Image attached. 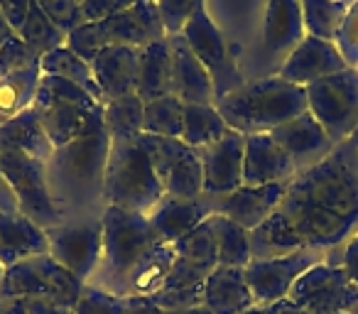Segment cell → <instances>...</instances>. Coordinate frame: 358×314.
I'll list each match as a JSON object with an SVG mask.
<instances>
[{"label":"cell","mask_w":358,"mask_h":314,"mask_svg":"<svg viewBox=\"0 0 358 314\" xmlns=\"http://www.w3.org/2000/svg\"><path fill=\"white\" fill-rule=\"evenodd\" d=\"M304 25L309 35H317L322 40H336V32L343 22L346 6L334 0H302Z\"/></svg>","instance_id":"74e56055"},{"label":"cell","mask_w":358,"mask_h":314,"mask_svg":"<svg viewBox=\"0 0 358 314\" xmlns=\"http://www.w3.org/2000/svg\"><path fill=\"white\" fill-rule=\"evenodd\" d=\"M241 314H265V307L263 304H253V307L245 309V312H241Z\"/></svg>","instance_id":"11a10c76"},{"label":"cell","mask_w":358,"mask_h":314,"mask_svg":"<svg viewBox=\"0 0 358 314\" xmlns=\"http://www.w3.org/2000/svg\"><path fill=\"white\" fill-rule=\"evenodd\" d=\"M299 175L294 160L275 143L270 133L245 135L243 155V185H289Z\"/></svg>","instance_id":"ac0fdd59"},{"label":"cell","mask_w":358,"mask_h":314,"mask_svg":"<svg viewBox=\"0 0 358 314\" xmlns=\"http://www.w3.org/2000/svg\"><path fill=\"white\" fill-rule=\"evenodd\" d=\"M40 79V69H27L17 71V74L0 76V123H6L13 115L22 113V110L35 104Z\"/></svg>","instance_id":"1f68e13d"},{"label":"cell","mask_w":358,"mask_h":314,"mask_svg":"<svg viewBox=\"0 0 358 314\" xmlns=\"http://www.w3.org/2000/svg\"><path fill=\"white\" fill-rule=\"evenodd\" d=\"M40 71L47 76H59V79L71 81V84L89 91L96 101H101V91H99V84H96V76H94L91 64L81 59L79 55H74L66 45L57 47V50H52L50 55L42 57Z\"/></svg>","instance_id":"4dcf8cb0"},{"label":"cell","mask_w":358,"mask_h":314,"mask_svg":"<svg viewBox=\"0 0 358 314\" xmlns=\"http://www.w3.org/2000/svg\"><path fill=\"white\" fill-rule=\"evenodd\" d=\"M150 299H152L162 312H174V309H187V307H196V304H204V287H189V290H164L162 287Z\"/></svg>","instance_id":"f6af8a7d"},{"label":"cell","mask_w":358,"mask_h":314,"mask_svg":"<svg viewBox=\"0 0 358 314\" xmlns=\"http://www.w3.org/2000/svg\"><path fill=\"white\" fill-rule=\"evenodd\" d=\"M35 108L40 113L42 128L52 148L103 133V104L96 101L89 91L59 76L42 74L40 89L35 96Z\"/></svg>","instance_id":"5b68a950"},{"label":"cell","mask_w":358,"mask_h":314,"mask_svg":"<svg viewBox=\"0 0 358 314\" xmlns=\"http://www.w3.org/2000/svg\"><path fill=\"white\" fill-rule=\"evenodd\" d=\"M108 155L110 138L106 130L55 148L52 157L47 160V182L64 221L66 216L81 221V216L99 219L103 214L101 201L106 204L103 182Z\"/></svg>","instance_id":"7a4b0ae2"},{"label":"cell","mask_w":358,"mask_h":314,"mask_svg":"<svg viewBox=\"0 0 358 314\" xmlns=\"http://www.w3.org/2000/svg\"><path fill=\"white\" fill-rule=\"evenodd\" d=\"M3 314H74V309L47 297H10L3 299Z\"/></svg>","instance_id":"ee69618b"},{"label":"cell","mask_w":358,"mask_h":314,"mask_svg":"<svg viewBox=\"0 0 358 314\" xmlns=\"http://www.w3.org/2000/svg\"><path fill=\"white\" fill-rule=\"evenodd\" d=\"M211 226H214L216 236L219 265L245 268L253 260V253H250V231H245L243 226H238L236 221L226 219L221 214L211 216Z\"/></svg>","instance_id":"d6a6232c"},{"label":"cell","mask_w":358,"mask_h":314,"mask_svg":"<svg viewBox=\"0 0 358 314\" xmlns=\"http://www.w3.org/2000/svg\"><path fill=\"white\" fill-rule=\"evenodd\" d=\"M307 35L302 0H268L263 45L268 57H287Z\"/></svg>","instance_id":"cb8c5ba5"},{"label":"cell","mask_w":358,"mask_h":314,"mask_svg":"<svg viewBox=\"0 0 358 314\" xmlns=\"http://www.w3.org/2000/svg\"><path fill=\"white\" fill-rule=\"evenodd\" d=\"M140 138L150 150L164 194L182 197V199H199L204 194L199 150L185 145L179 138H159L148 133H143Z\"/></svg>","instance_id":"7c38bea8"},{"label":"cell","mask_w":358,"mask_h":314,"mask_svg":"<svg viewBox=\"0 0 358 314\" xmlns=\"http://www.w3.org/2000/svg\"><path fill=\"white\" fill-rule=\"evenodd\" d=\"M145 104L138 94L103 104V125L110 140H135L143 133Z\"/></svg>","instance_id":"836d02e7"},{"label":"cell","mask_w":358,"mask_h":314,"mask_svg":"<svg viewBox=\"0 0 358 314\" xmlns=\"http://www.w3.org/2000/svg\"><path fill=\"white\" fill-rule=\"evenodd\" d=\"M287 185H263V187H238L231 194L211 197L214 201V214L236 221L245 231H253L263 224L268 216L280 206Z\"/></svg>","instance_id":"ffe728a7"},{"label":"cell","mask_w":358,"mask_h":314,"mask_svg":"<svg viewBox=\"0 0 358 314\" xmlns=\"http://www.w3.org/2000/svg\"><path fill=\"white\" fill-rule=\"evenodd\" d=\"M199 6H204V0H157L159 17H162L167 35H179Z\"/></svg>","instance_id":"7bdbcfd3"},{"label":"cell","mask_w":358,"mask_h":314,"mask_svg":"<svg viewBox=\"0 0 358 314\" xmlns=\"http://www.w3.org/2000/svg\"><path fill=\"white\" fill-rule=\"evenodd\" d=\"M164 37H167V30H164L162 17H159L157 0H145V3L120 10L118 15H110L106 20L79 25L66 35V47L91 64L96 55L106 47L123 45L143 50V47L164 40Z\"/></svg>","instance_id":"52a82bcc"},{"label":"cell","mask_w":358,"mask_h":314,"mask_svg":"<svg viewBox=\"0 0 358 314\" xmlns=\"http://www.w3.org/2000/svg\"><path fill=\"white\" fill-rule=\"evenodd\" d=\"M265 314H309V312L299 307L294 299L282 297V299H278V302L265 304Z\"/></svg>","instance_id":"f907efd6"},{"label":"cell","mask_w":358,"mask_h":314,"mask_svg":"<svg viewBox=\"0 0 358 314\" xmlns=\"http://www.w3.org/2000/svg\"><path fill=\"white\" fill-rule=\"evenodd\" d=\"M243 155L245 135L231 128L216 143L199 148L201 172H204V194L221 197L243 187Z\"/></svg>","instance_id":"2e32d148"},{"label":"cell","mask_w":358,"mask_h":314,"mask_svg":"<svg viewBox=\"0 0 358 314\" xmlns=\"http://www.w3.org/2000/svg\"><path fill=\"white\" fill-rule=\"evenodd\" d=\"M174 255L187 260H194L201 263L206 268H216L219 265V250H216V236H214V226H211V216L199 224L194 231H189L187 236H182L179 241L172 243Z\"/></svg>","instance_id":"8d00e7d4"},{"label":"cell","mask_w":358,"mask_h":314,"mask_svg":"<svg viewBox=\"0 0 358 314\" xmlns=\"http://www.w3.org/2000/svg\"><path fill=\"white\" fill-rule=\"evenodd\" d=\"M0 148L20 150V152L32 155V157H37L42 162L50 160L55 148H52L50 138H47L45 128H42L35 104L22 110V113L13 115L6 123H0Z\"/></svg>","instance_id":"83f0119b"},{"label":"cell","mask_w":358,"mask_h":314,"mask_svg":"<svg viewBox=\"0 0 358 314\" xmlns=\"http://www.w3.org/2000/svg\"><path fill=\"white\" fill-rule=\"evenodd\" d=\"M334 3H343V0H334Z\"/></svg>","instance_id":"be15d7a7"},{"label":"cell","mask_w":358,"mask_h":314,"mask_svg":"<svg viewBox=\"0 0 358 314\" xmlns=\"http://www.w3.org/2000/svg\"><path fill=\"white\" fill-rule=\"evenodd\" d=\"M348 66L346 57L336 47L334 40H322L317 35H304V40L285 57L278 76L289 84L309 86L324 76L338 74Z\"/></svg>","instance_id":"e0dca14e"},{"label":"cell","mask_w":358,"mask_h":314,"mask_svg":"<svg viewBox=\"0 0 358 314\" xmlns=\"http://www.w3.org/2000/svg\"><path fill=\"white\" fill-rule=\"evenodd\" d=\"M351 3H353V0H343V6H346V8L351 6Z\"/></svg>","instance_id":"680465c9"},{"label":"cell","mask_w":358,"mask_h":314,"mask_svg":"<svg viewBox=\"0 0 358 314\" xmlns=\"http://www.w3.org/2000/svg\"><path fill=\"white\" fill-rule=\"evenodd\" d=\"M138 57L140 50L135 47L113 45L106 47L96 55L91 62L96 84L101 91V104L123 99V96L135 94V84H138Z\"/></svg>","instance_id":"603a6c76"},{"label":"cell","mask_w":358,"mask_h":314,"mask_svg":"<svg viewBox=\"0 0 358 314\" xmlns=\"http://www.w3.org/2000/svg\"><path fill=\"white\" fill-rule=\"evenodd\" d=\"M214 106L231 130L243 135L270 133L307 110V89L289 84L275 74L243 84Z\"/></svg>","instance_id":"3957f363"},{"label":"cell","mask_w":358,"mask_h":314,"mask_svg":"<svg viewBox=\"0 0 358 314\" xmlns=\"http://www.w3.org/2000/svg\"><path fill=\"white\" fill-rule=\"evenodd\" d=\"M255 304L243 268L216 265L204 283V307L214 314H241Z\"/></svg>","instance_id":"484cf974"},{"label":"cell","mask_w":358,"mask_h":314,"mask_svg":"<svg viewBox=\"0 0 358 314\" xmlns=\"http://www.w3.org/2000/svg\"><path fill=\"white\" fill-rule=\"evenodd\" d=\"M47 243H50V255L62 268L89 283L99 270L101 248H103L101 216L99 219L64 221L55 229H47Z\"/></svg>","instance_id":"5bb4252c"},{"label":"cell","mask_w":358,"mask_h":314,"mask_svg":"<svg viewBox=\"0 0 358 314\" xmlns=\"http://www.w3.org/2000/svg\"><path fill=\"white\" fill-rule=\"evenodd\" d=\"M172 263H174L172 243H155L152 248L143 255V260L135 265L133 273H130L125 297H130V294L152 297V294L164 285L169 270H172Z\"/></svg>","instance_id":"f1b7e54d"},{"label":"cell","mask_w":358,"mask_h":314,"mask_svg":"<svg viewBox=\"0 0 358 314\" xmlns=\"http://www.w3.org/2000/svg\"><path fill=\"white\" fill-rule=\"evenodd\" d=\"M229 130L214 104H185L182 108V143L199 150L216 143Z\"/></svg>","instance_id":"f546056e"},{"label":"cell","mask_w":358,"mask_h":314,"mask_svg":"<svg viewBox=\"0 0 358 314\" xmlns=\"http://www.w3.org/2000/svg\"><path fill=\"white\" fill-rule=\"evenodd\" d=\"M304 89L307 110L322 123L331 143H346L358 125V66H346Z\"/></svg>","instance_id":"30bf717a"},{"label":"cell","mask_w":358,"mask_h":314,"mask_svg":"<svg viewBox=\"0 0 358 314\" xmlns=\"http://www.w3.org/2000/svg\"><path fill=\"white\" fill-rule=\"evenodd\" d=\"M138 3H145V0H118V8L120 10H128V8L138 6Z\"/></svg>","instance_id":"db71d44e"},{"label":"cell","mask_w":358,"mask_h":314,"mask_svg":"<svg viewBox=\"0 0 358 314\" xmlns=\"http://www.w3.org/2000/svg\"><path fill=\"white\" fill-rule=\"evenodd\" d=\"M0 211H8V214H17V211H20L15 194H13L10 185H8V180L3 177V172H0Z\"/></svg>","instance_id":"681fc988"},{"label":"cell","mask_w":358,"mask_h":314,"mask_svg":"<svg viewBox=\"0 0 358 314\" xmlns=\"http://www.w3.org/2000/svg\"><path fill=\"white\" fill-rule=\"evenodd\" d=\"M182 108L185 104L174 94L145 104L143 133L159 138H182Z\"/></svg>","instance_id":"d590c367"},{"label":"cell","mask_w":358,"mask_h":314,"mask_svg":"<svg viewBox=\"0 0 358 314\" xmlns=\"http://www.w3.org/2000/svg\"><path fill=\"white\" fill-rule=\"evenodd\" d=\"M334 314H351V312H334Z\"/></svg>","instance_id":"94428289"},{"label":"cell","mask_w":358,"mask_h":314,"mask_svg":"<svg viewBox=\"0 0 358 314\" xmlns=\"http://www.w3.org/2000/svg\"><path fill=\"white\" fill-rule=\"evenodd\" d=\"M289 299L309 314H334L358 309V287L346 278L341 265L319 260L304 270L289 290Z\"/></svg>","instance_id":"4fadbf2b"},{"label":"cell","mask_w":358,"mask_h":314,"mask_svg":"<svg viewBox=\"0 0 358 314\" xmlns=\"http://www.w3.org/2000/svg\"><path fill=\"white\" fill-rule=\"evenodd\" d=\"M336 265H341L343 273H346V278L358 287V231L346 241L343 253H341V258H338Z\"/></svg>","instance_id":"7dc6e473"},{"label":"cell","mask_w":358,"mask_h":314,"mask_svg":"<svg viewBox=\"0 0 358 314\" xmlns=\"http://www.w3.org/2000/svg\"><path fill=\"white\" fill-rule=\"evenodd\" d=\"M13 35H15V30H13V27L8 25L6 15H3V10H0V45H3V42L10 40Z\"/></svg>","instance_id":"816d5d0a"},{"label":"cell","mask_w":358,"mask_h":314,"mask_svg":"<svg viewBox=\"0 0 358 314\" xmlns=\"http://www.w3.org/2000/svg\"><path fill=\"white\" fill-rule=\"evenodd\" d=\"M74 314H125V297L86 283Z\"/></svg>","instance_id":"f35d334b"},{"label":"cell","mask_w":358,"mask_h":314,"mask_svg":"<svg viewBox=\"0 0 358 314\" xmlns=\"http://www.w3.org/2000/svg\"><path fill=\"white\" fill-rule=\"evenodd\" d=\"M125 314H162V309L150 297L130 294V297H125Z\"/></svg>","instance_id":"c3c4849f"},{"label":"cell","mask_w":358,"mask_h":314,"mask_svg":"<svg viewBox=\"0 0 358 314\" xmlns=\"http://www.w3.org/2000/svg\"><path fill=\"white\" fill-rule=\"evenodd\" d=\"M351 314H358V309H353V312H351Z\"/></svg>","instance_id":"6125c7cd"},{"label":"cell","mask_w":358,"mask_h":314,"mask_svg":"<svg viewBox=\"0 0 358 314\" xmlns=\"http://www.w3.org/2000/svg\"><path fill=\"white\" fill-rule=\"evenodd\" d=\"M40 69V57L25 45L17 35L0 45V76L17 74V71Z\"/></svg>","instance_id":"ab89813d"},{"label":"cell","mask_w":358,"mask_h":314,"mask_svg":"<svg viewBox=\"0 0 358 314\" xmlns=\"http://www.w3.org/2000/svg\"><path fill=\"white\" fill-rule=\"evenodd\" d=\"M319 263V250L304 248L297 253L280 255L270 260H250L243 268L245 283L253 292L255 304H270L282 297H289V290L297 283V278Z\"/></svg>","instance_id":"9a60e30c"},{"label":"cell","mask_w":358,"mask_h":314,"mask_svg":"<svg viewBox=\"0 0 358 314\" xmlns=\"http://www.w3.org/2000/svg\"><path fill=\"white\" fill-rule=\"evenodd\" d=\"M0 172L10 185L22 216L32 219L45 231L64 224L59 206L52 199L50 182H47V162L20 150L0 148Z\"/></svg>","instance_id":"9c48e42d"},{"label":"cell","mask_w":358,"mask_h":314,"mask_svg":"<svg viewBox=\"0 0 358 314\" xmlns=\"http://www.w3.org/2000/svg\"><path fill=\"white\" fill-rule=\"evenodd\" d=\"M348 140H351V143L358 148V125H356V130H353V133H351V138H348Z\"/></svg>","instance_id":"9f6ffc18"},{"label":"cell","mask_w":358,"mask_h":314,"mask_svg":"<svg viewBox=\"0 0 358 314\" xmlns=\"http://www.w3.org/2000/svg\"><path fill=\"white\" fill-rule=\"evenodd\" d=\"M135 94L143 104L172 94V50L169 37L143 47L138 57V84Z\"/></svg>","instance_id":"4316f807"},{"label":"cell","mask_w":358,"mask_h":314,"mask_svg":"<svg viewBox=\"0 0 358 314\" xmlns=\"http://www.w3.org/2000/svg\"><path fill=\"white\" fill-rule=\"evenodd\" d=\"M182 37H185L192 52L199 57V62L211 74L216 101L243 86V74L238 69V62H236L234 52H231L229 42L224 40L221 30L216 27V22L211 20L206 6H199L192 13L187 25L182 27Z\"/></svg>","instance_id":"8fae6325"},{"label":"cell","mask_w":358,"mask_h":314,"mask_svg":"<svg viewBox=\"0 0 358 314\" xmlns=\"http://www.w3.org/2000/svg\"><path fill=\"white\" fill-rule=\"evenodd\" d=\"M79 3H81V0H79Z\"/></svg>","instance_id":"e7e4bbea"},{"label":"cell","mask_w":358,"mask_h":314,"mask_svg":"<svg viewBox=\"0 0 358 314\" xmlns=\"http://www.w3.org/2000/svg\"><path fill=\"white\" fill-rule=\"evenodd\" d=\"M42 253H50L47 231L20 211L17 214L0 211V265L10 268L20 260Z\"/></svg>","instance_id":"d4e9b609"},{"label":"cell","mask_w":358,"mask_h":314,"mask_svg":"<svg viewBox=\"0 0 358 314\" xmlns=\"http://www.w3.org/2000/svg\"><path fill=\"white\" fill-rule=\"evenodd\" d=\"M101 226H103L101 263L89 283L125 297L130 273L159 241L150 226L148 214L120 209V206H106L101 214Z\"/></svg>","instance_id":"277c9868"},{"label":"cell","mask_w":358,"mask_h":314,"mask_svg":"<svg viewBox=\"0 0 358 314\" xmlns=\"http://www.w3.org/2000/svg\"><path fill=\"white\" fill-rule=\"evenodd\" d=\"M0 314H3V299H0Z\"/></svg>","instance_id":"91938a15"},{"label":"cell","mask_w":358,"mask_h":314,"mask_svg":"<svg viewBox=\"0 0 358 314\" xmlns=\"http://www.w3.org/2000/svg\"><path fill=\"white\" fill-rule=\"evenodd\" d=\"M17 37H20L40 59L45 55H50L52 50H57V47L66 45V32L59 30V27L40 10V6H37L35 0H32L30 13H27V20L22 22V27L17 30Z\"/></svg>","instance_id":"e575fe53"},{"label":"cell","mask_w":358,"mask_h":314,"mask_svg":"<svg viewBox=\"0 0 358 314\" xmlns=\"http://www.w3.org/2000/svg\"><path fill=\"white\" fill-rule=\"evenodd\" d=\"M162 314H214L209 307L204 304H196V307H187V309H174V312H162Z\"/></svg>","instance_id":"f5cc1de1"},{"label":"cell","mask_w":358,"mask_h":314,"mask_svg":"<svg viewBox=\"0 0 358 314\" xmlns=\"http://www.w3.org/2000/svg\"><path fill=\"white\" fill-rule=\"evenodd\" d=\"M270 135H273L275 143L292 157L299 172L317 165L319 160H324V157L336 148V145L331 143V138L327 135V130L322 128V123H319L309 110H304L297 118L273 128Z\"/></svg>","instance_id":"d6986e66"},{"label":"cell","mask_w":358,"mask_h":314,"mask_svg":"<svg viewBox=\"0 0 358 314\" xmlns=\"http://www.w3.org/2000/svg\"><path fill=\"white\" fill-rule=\"evenodd\" d=\"M84 285V280H79L66 268H62L50 253H42L6 268L3 283H0V299L47 297L74 309Z\"/></svg>","instance_id":"ba28073f"},{"label":"cell","mask_w":358,"mask_h":314,"mask_svg":"<svg viewBox=\"0 0 358 314\" xmlns=\"http://www.w3.org/2000/svg\"><path fill=\"white\" fill-rule=\"evenodd\" d=\"M214 273V268H206L201 263H194V260L179 258L174 255L172 270H169L167 280H164L162 287L164 290H189V287H204L206 278ZM159 287V290H162Z\"/></svg>","instance_id":"60d3db41"},{"label":"cell","mask_w":358,"mask_h":314,"mask_svg":"<svg viewBox=\"0 0 358 314\" xmlns=\"http://www.w3.org/2000/svg\"><path fill=\"white\" fill-rule=\"evenodd\" d=\"M40 10L55 22L59 30L69 35L81 25V3L79 0H35Z\"/></svg>","instance_id":"b9f144b4"},{"label":"cell","mask_w":358,"mask_h":314,"mask_svg":"<svg viewBox=\"0 0 358 314\" xmlns=\"http://www.w3.org/2000/svg\"><path fill=\"white\" fill-rule=\"evenodd\" d=\"M30 6H32V0H0V10H3V15H6L8 25L15 30V35L22 27V22L27 20Z\"/></svg>","instance_id":"bcb514c9"},{"label":"cell","mask_w":358,"mask_h":314,"mask_svg":"<svg viewBox=\"0 0 358 314\" xmlns=\"http://www.w3.org/2000/svg\"><path fill=\"white\" fill-rule=\"evenodd\" d=\"M209 216H214V201L209 194H201L199 199L164 194L148 214V221L159 243H174L199 224H204Z\"/></svg>","instance_id":"44dd1931"},{"label":"cell","mask_w":358,"mask_h":314,"mask_svg":"<svg viewBox=\"0 0 358 314\" xmlns=\"http://www.w3.org/2000/svg\"><path fill=\"white\" fill-rule=\"evenodd\" d=\"M167 37L172 50V94L182 104H214L216 91L206 66L192 52L182 32Z\"/></svg>","instance_id":"7402d4cb"},{"label":"cell","mask_w":358,"mask_h":314,"mask_svg":"<svg viewBox=\"0 0 358 314\" xmlns=\"http://www.w3.org/2000/svg\"><path fill=\"white\" fill-rule=\"evenodd\" d=\"M358 229V148L346 140L287 185L273 216L250 231L253 260L331 250Z\"/></svg>","instance_id":"6da1fadb"},{"label":"cell","mask_w":358,"mask_h":314,"mask_svg":"<svg viewBox=\"0 0 358 314\" xmlns=\"http://www.w3.org/2000/svg\"><path fill=\"white\" fill-rule=\"evenodd\" d=\"M3 273H6V268H3V265H0V283H3Z\"/></svg>","instance_id":"6f0895ef"},{"label":"cell","mask_w":358,"mask_h":314,"mask_svg":"<svg viewBox=\"0 0 358 314\" xmlns=\"http://www.w3.org/2000/svg\"><path fill=\"white\" fill-rule=\"evenodd\" d=\"M140 135L135 140H110L103 197L110 206L150 214L164 197V190Z\"/></svg>","instance_id":"8992f818"}]
</instances>
